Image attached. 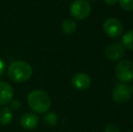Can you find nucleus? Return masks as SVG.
I'll list each match as a JSON object with an SVG mask.
<instances>
[{"label":"nucleus","instance_id":"423d86ee","mask_svg":"<svg viewBox=\"0 0 133 132\" xmlns=\"http://www.w3.org/2000/svg\"><path fill=\"white\" fill-rule=\"evenodd\" d=\"M103 31L110 38H118L121 35L123 31V25L117 18H108L103 23Z\"/></svg>","mask_w":133,"mask_h":132},{"label":"nucleus","instance_id":"ddd939ff","mask_svg":"<svg viewBox=\"0 0 133 132\" xmlns=\"http://www.w3.org/2000/svg\"><path fill=\"white\" fill-rule=\"evenodd\" d=\"M121 44L124 48L133 51V30H130L123 34Z\"/></svg>","mask_w":133,"mask_h":132},{"label":"nucleus","instance_id":"f03ea898","mask_svg":"<svg viewBox=\"0 0 133 132\" xmlns=\"http://www.w3.org/2000/svg\"><path fill=\"white\" fill-rule=\"evenodd\" d=\"M27 102L33 111L39 114L45 113L51 107V98L47 92L41 90L33 91L28 94Z\"/></svg>","mask_w":133,"mask_h":132},{"label":"nucleus","instance_id":"2eb2a0df","mask_svg":"<svg viewBox=\"0 0 133 132\" xmlns=\"http://www.w3.org/2000/svg\"><path fill=\"white\" fill-rule=\"evenodd\" d=\"M121 7L125 11H133V0H119Z\"/></svg>","mask_w":133,"mask_h":132},{"label":"nucleus","instance_id":"dca6fc26","mask_svg":"<svg viewBox=\"0 0 133 132\" xmlns=\"http://www.w3.org/2000/svg\"><path fill=\"white\" fill-rule=\"evenodd\" d=\"M21 107V102L19 100H12L10 101V109L12 110H18Z\"/></svg>","mask_w":133,"mask_h":132},{"label":"nucleus","instance_id":"aec40b11","mask_svg":"<svg viewBox=\"0 0 133 132\" xmlns=\"http://www.w3.org/2000/svg\"><path fill=\"white\" fill-rule=\"evenodd\" d=\"M89 1H95V0H89Z\"/></svg>","mask_w":133,"mask_h":132},{"label":"nucleus","instance_id":"1a4fd4ad","mask_svg":"<svg viewBox=\"0 0 133 132\" xmlns=\"http://www.w3.org/2000/svg\"><path fill=\"white\" fill-rule=\"evenodd\" d=\"M14 95L13 87L5 81H0V105H6L12 100Z\"/></svg>","mask_w":133,"mask_h":132},{"label":"nucleus","instance_id":"f257e3e1","mask_svg":"<svg viewBox=\"0 0 133 132\" xmlns=\"http://www.w3.org/2000/svg\"><path fill=\"white\" fill-rule=\"evenodd\" d=\"M33 74L32 66L24 61H16L9 65L7 76L11 81L21 83L28 81Z\"/></svg>","mask_w":133,"mask_h":132},{"label":"nucleus","instance_id":"6ab92c4d","mask_svg":"<svg viewBox=\"0 0 133 132\" xmlns=\"http://www.w3.org/2000/svg\"><path fill=\"white\" fill-rule=\"evenodd\" d=\"M119 1V0H104V2L107 4V5H115L117 2Z\"/></svg>","mask_w":133,"mask_h":132},{"label":"nucleus","instance_id":"9b49d317","mask_svg":"<svg viewBox=\"0 0 133 132\" xmlns=\"http://www.w3.org/2000/svg\"><path fill=\"white\" fill-rule=\"evenodd\" d=\"M77 24L74 19H65L62 24V31L66 34H72L76 31Z\"/></svg>","mask_w":133,"mask_h":132},{"label":"nucleus","instance_id":"4468645a","mask_svg":"<svg viewBox=\"0 0 133 132\" xmlns=\"http://www.w3.org/2000/svg\"><path fill=\"white\" fill-rule=\"evenodd\" d=\"M43 121L47 127H54L58 122V116L54 112H48L44 115Z\"/></svg>","mask_w":133,"mask_h":132},{"label":"nucleus","instance_id":"f3484780","mask_svg":"<svg viewBox=\"0 0 133 132\" xmlns=\"http://www.w3.org/2000/svg\"><path fill=\"white\" fill-rule=\"evenodd\" d=\"M105 132H119V129L115 124H109L105 128Z\"/></svg>","mask_w":133,"mask_h":132},{"label":"nucleus","instance_id":"f8f14e48","mask_svg":"<svg viewBox=\"0 0 133 132\" xmlns=\"http://www.w3.org/2000/svg\"><path fill=\"white\" fill-rule=\"evenodd\" d=\"M13 120V113L9 108H3L0 110V124L1 125H8Z\"/></svg>","mask_w":133,"mask_h":132},{"label":"nucleus","instance_id":"a211bd4d","mask_svg":"<svg viewBox=\"0 0 133 132\" xmlns=\"http://www.w3.org/2000/svg\"><path fill=\"white\" fill-rule=\"evenodd\" d=\"M5 62L3 59L0 58V76L4 73L5 72Z\"/></svg>","mask_w":133,"mask_h":132},{"label":"nucleus","instance_id":"0eeeda50","mask_svg":"<svg viewBox=\"0 0 133 132\" xmlns=\"http://www.w3.org/2000/svg\"><path fill=\"white\" fill-rule=\"evenodd\" d=\"M125 53V48L121 44L114 43L105 48V56L111 62H117L122 59Z\"/></svg>","mask_w":133,"mask_h":132},{"label":"nucleus","instance_id":"412c9836","mask_svg":"<svg viewBox=\"0 0 133 132\" xmlns=\"http://www.w3.org/2000/svg\"><path fill=\"white\" fill-rule=\"evenodd\" d=\"M127 132H133L132 130H130V131H127Z\"/></svg>","mask_w":133,"mask_h":132},{"label":"nucleus","instance_id":"7ed1b4c3","mask_svg":"<svg viewBox=\"0 0 133 132\" xmlns=\"http://www.w3.org/2000/svg\"><path fill=\"white\" fill-rule=\"evenodd\" d=\"M116 77L123 83L133 81V62L129 60H121L115 68Z\"/></svg>","mask_w":133,"mask_h":132},{"label":"nucleus","instance_id":"20e7f679","mask_svg":"<svg viewBox=\"0 0 133 132\" xmlns=\"http://www.w3.org/2000/svg\"><path fill=\"white\" fill-rule=\"evenodd\" d=\"M91 11V5L86 0H75L70 5V14L77 20L85 19Z\"/></svg>","mask_w":133,"mask_h":132},{"label":"nucleus","instance_id":"6e6552de","mask_svg":"<svg viewBox=\"0 0 133 132\" xmlns=\"http://www.w3.org/2000/svg\"><path fill=\"white\" fill-rule=\"evenodd\" d=\"M72 84L76 90L85 91L91 87V79L88 74L84 72H78L72 76Z\"/></svg>","mask_w":133,"mask_h":132},{"label":"nucleus","instance_id":"9d476101","mask_svg":"<svg viewBox=\"0 0 133 132\" xmlns=\"http://www.w3.org/2000/svg\"><path fill=\"white\" fill-rule=\"evenodd\" d=\"M39 118L34 113H25L21 116L20 119V124L24 129L27 130L34 129L38 126Z\"/></svg>","mask_w":133,"mask_h":132},{"label":"nucleus","instance_id":"39448f33","mask_svg":"<svg viewBox=\"0 0 133 132\" xmlns=\"http://www.w3.org/2000/svg\"><path fill=\"white\" fill-rule=\"evenodd\" d=\"M132 88L126 83H118L112 90V99L116 103H126L132 96Z\"/></svg>","mask_w":133,"mask_h":132}]
</instances>
